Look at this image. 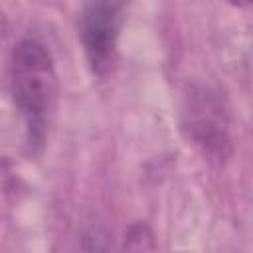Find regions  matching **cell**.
Returning a JSON list of instances; mask_svg holds the SVG:
<instances>
[{
    "instance_id": "obj_4",
    "label": "cell",
    "mask_w": 253,
    "mask_h": 253,
    "mask_svg": "<svg viewBox=\"0 0 253 253\" xmlns=\"http://www.w3.org/2000/svg\"><path fill=\"white\" fill-rule=\"evenodd\" d=\"M125 247L132 251H144V249H154V235L150 227L142 221L132 223L126 233H125Z\"/></svg>"
},
{
    "instance_id": "obj_3",
    "label": "cell",
    "mask_w": 253,
    "mask_h": 253,
    "mask_svg": "<svg viewBox=\"0 0 253 253\" xmlns=\"http://www.w3.org/2000/svg\"><path fill=\"white\" fill-rule=\"evenodd\" d=\"M121 0H89L79 16V38L93 73L111 69L123 20Z\"/></svg>"
},
{
    "instance_id": "obj_2",
    "label": "cell",
    "mask_w": 253,
    "mask_h": 253,
    "mask_svg": "<svg viewBox=\"0 0 253 253\" xmlns=\"http://www.w3.org/2000/svg\"><path fill=\"white\" fill-rule=\"evenodd\" d=\"M182 128L188 140L211 162H225L231 156L233 142L229 121L219 99L208 89H192L186 95L182 111Z\"/></svg>"
},
{
    "instance_id": "obj_1",
    "label": "cell",
    "mask_w": 253,
    "mask_h": 253,
    "mask_svg": "<svg viewBox=\"0 0 253 253\" xmlns=\"http://www.w3.org/2000/svg\"><path fill=\"white\" fill-rule=\"evenodd\" d=\"M10 83L32 142H42L57 101V73L47 47L36 40L16 43L10 61Z\"/></svg>"
},
{
    "instance_id": "obj_5",
    "label": "cell",
    "mask_w": 253,
    "mask_h": 253,
    "mask_svg": "<svg viewBox=\"0 0 253 253\" xmlns=\"http://www.w3.org/2000/svg\"><path fill=\"white\" fill-rule=\"evenodd\" d=\"M231 6H237V8H245V6H249L251 4V0H227Z\"/></svg>"
},
{
    "instance_id": "obj_6",
    "label": "cell",
    "mask_w": 253,
    "mask_h": 253,
    "mask_svg": "<svg viewBox=\"0 0 253 253\" xmlns=\"http://www.w3.org/2000/svg\"><path fill=\"white\" fill-rule=\"evenodd\" d=\"M0 28H2V14H0Z\"/></svg>"
}]
</instances>
